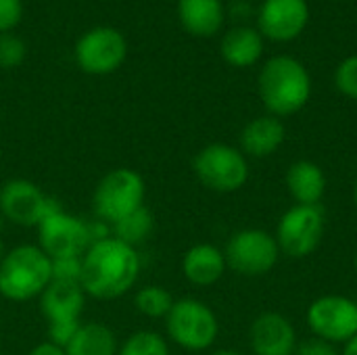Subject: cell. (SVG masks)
<instances>
[{
  "label": "cell",
  "mask_w": 357,
  "mask_h": 355,
  "mask_svg": "<svg viewBox=\"0 0 357 355\" xmlns=\"http://www.w3.org/2000/svg\"><path fill=\"white\" fill-rule=\"evenodd\" d=\"M140 270L142 262L136 247L109 234L94 241L82 255V289L86 297L113 301L134 289Z\"/></svg>",
  "instance_id": "6da1fadb"
},
{
  "label": "cell",
  "mask_w": 357,
  "mask_h": 355,
  "mask_svg": "<svg viewBox=\"0 0 357 355\" xmlns=\"http://www.w3.org/2000/svg\"><path fill=\"white\" fill-rule=\"evenodd\" d=\"M266 38L259 33L257 27L249 25H236L228 29L220 42V54L222 59L236 69L253 67L261 56L266 48Z\"/></svg>",
  "instance_id": "ac0fdd59"
},
{
  "label": "cell",
  "mask_w": 357,
  "mask_h": 355,
  "mask_svg": "<svg viewBox=\"0 0 357 355\" xmlns=\"http://www.w3.org/2000/svg\"><path fill=\"white\" fill-rule=\"evenodd\" d=\"M38 247L50 259L82 257L94 243L92 224L84 218L56 207L38 224Z\"/></svg>",
  "instance_id": "9c48e42d"
},
{
  "label": "cell",
  "mask_w": 357,
  "mask_h": 355,
  "mask_svg": "<svg viewBox=\"0 0 357 355\" xmlns=\"http://www.w3.org/2000/svg\"><path fill=\"white\" fill-rule=\"evenodd\" d=\"M52 282V259L31 243L6 249L0 262V299L25 303L38 299Z\"/></svg>",
  "instance_id": "3957f363"
},
{
  "label": "cell",
  "mask_w": 357,
  "mask_h": 355,
  "mask_svg": "<svg viewBox=\"0 0 357 355\" xmlns=\"http://www.w3.org/2000/svg\"><path fill=\"white\" fill-rule=\"evenodd\" d=\"M224 255L232 272L257 278L274 270L280 257V249L274 234L259 228H245L228 239Z\"/></svg>",
  "instance_id": "30bf717a"
},
{
  "label": "cell",
  "mask_w": 357,
  "mask_h": 355,
  "mask_svg": "<svg viewBox=\"0 0 357 355\" xmlns=\"http://www.w3.org/2000/svg\"><path fill=\"white\" fill-rule=\"evenodd\" d=\"M0 157H2V142H0Z\"/></svg>",
  "instance_id": "8d00e7d4"
},
{
  "label": "cell",
  "mask_w": 357,
  "mask_h": 355,
  "mask_svg": "<svg viewBox=\"0 0 357 355\" xmlns=\"http://www.w3.org/2000/svg\"><path fill=\"white\" fill-rule=\"evenodd\" d=\"M295 355H341V352L337 349V345H333L328 341H322L318 337H310L297 345Z\"/></svg>",
  "instance_id": "f1b7e54d"
},
{
  "label": "cell",
  "mask_w": 357,
  "mask_h": 355,
  "mask_svg": "<svg viewBox=\"0 0 357 355\" xmlns=\"http://www.w3.org/2000/svg\"><path fill=\"white\" fill-rule=\"evenodd\" d=\"M128 54L126 38L113 27H92L75 42V63L84 73L109 75L117 71Z\"/></svg>",
  "instance_id": "4fadbf2b"
},
{
  "label": "cell",
  "mask_w": 357,
  "mask_h": 355,
  "mask_svg": "<svg viewBox=\"0 0 357 355\" xmlns=\"http://www.w3.org/2000/svg\"><path fill=\"white\" fill-rule=\"evenodd\" d=\"M341 355H357V335L349 341V343L343 345V354Z\"/></svg>",
  "instance_id": "1f68e13d"
},
{
  "label": "cell",
  "mask_w": 357,
  "mask_h": 355,
  "mask_svg": "<svg viewBox=\"0 0 357 355\" xmlns=\"http://www.w3.org/2000/svg\"><path fill=\"white\" fill-rule=\"evenodd\" d=\"M56 207L61 205L27 178H10L0 186V216L15 226L38 228Z\"/></svg>",
  "instance_id": "7c38bea8"
},
{
  "label": "cell",
  "mask_w": 357,
  "mask_h": 355,
  "mask_svg": "<svg viewBox=\"0 0 357 355\" xmlns=\"http://www.w3.org/2000/svg\"><path fill=\"white\" fill-rule=\"evenodd\" d=\"M192 172L197 180L220 195H230L241 190L249 182V159L245 153L232 144L213 142L203 146L192 161Z\"/></svg>",
  "instance_id": "8992f818"
},
{
  "label": "cell",
  "mask_w": 357,
  "mask_h": 355,
  "mask_svg": "<svg viewBox=\"0 0 357 355\" xmlns=\"http://www.w3.org/2000/svg\"><path fill=\"white\" fill-rule=\"evenodd\" d=\"M299 341L293 322L278 312L259 314L249 328L253 355H295Z\"/></svg>",
  "instance_id": "9a60e30c"
},
{
  "label": "cell",
  "mask_w": 357,
  "mask_h": 355,
  "mask_svg": "<svg viewBox=\"0 0 357 355\" xmlns=\"http://www.w3.org/2000/svg\"><path fill=\"white\" fill-rule=\"evenodd\" d=\"M314 337L333 345H345L357 335V301L345 295H322L305 314Z\"/></svg>",
  "instance_id": "8fae6325"
},
{
  "label": "cell",
  "mask_w": 357,
  "mask_h": 355,
  "mask_svg": "<svg viewBox=\"0 0 357 355\" xmlns=\"http://www.w3.org/2000/svg\"><path fill=\"white\" fill-rule=\"evenodd\" d=\"M153 230H155V216L146 205L138 207L136 211H132L130 216L121 218L111 226V234L132 247H138L144 241H149Z\"/></svg>",
  "instance_id": "7402d4cb"
},
{
  "label": "cell",
  "mask_w": 357,
  "mask_h": 355,
  "mask_svg": "<svg viewBox=\"0 0 357 355\" xmlns=\"http://www.w3.org/2000/svg\"><path fill=\"white\" fill-rule=\"evenodd\" d=\"M25 42L15 36L13 31L0 33V67L4 69H13L19 67L25 61Z\"/></svg>",
  "instance_id": "484cf974"
},
{
  "label": "cell",
  "mask_w": 357,
  "mask_h": 355,
  "mask_svg": "<svg viewBox=\"0 0 357 355\" xmlns=\"http://www.w3.org/2000/svg\"><path fill=\"white\" fill-rule=\"evenodd\" d=\"M251 4L249 2H243V0H236V2H232L230 4V13H232V17H236V19H241V17H249L251 15Z\"/></svg>",
  "instance_id": "4dcf8cb0"
},
{
  "label": "cell",
  "mask_w": 357,
  "mask_h": 355,
  "mask_svg": "<svg viewBox=\"0 0 357 355\" xmlns=\"http://www.w3.org/2000/svg\"><path fill=\"white\" fill-rule=\"evenodd\" d=\"M67 355H117L119 341L113 328L102 322H82L71 341L65 345Z\"/></svg>",
  "instance_id": "44dd1931"
},
{
  "label": "cell",
  "mask_w": 357,
  "mask_h": 355,
  "mask_svg": "<svg viewBox=\"0 0 357 355\" xmlns=\"http://www.w3.org/2000/svg\"><path fill=\"white\" fill-rule=\"evenodd\" d=\"M211 355H243L241 352H236V349H218V352H213Z\"/></svg>",
  "instance_id": "d6a6232c"
},
{
  "label": "cell",
  "mask_w": 357,
  "mask_h": 355,
  "mask_svg": "<svg viewBox=\"0 0 357 355\" xmlns=\"http://www.w3.org/2000/svg\"><path fill=\"white\" fill-rule=\"evenodd\" d=\"M0 349H2V337H0Z\"/></svg>",
  "instance_id": "74e56055"
},
{
  "label": "cell",
  "mask_w": 357,
  "mask_h": 355,
  "mask_svg": "<svg viewBox=\"0 0 357 355\" xmlns=\"http://www.w3.org/2000/svg\"><path fill=\"white\" fill-rule=\"evenodd\" d=\"M27 355H67V352H65V347H61V345H56V343L46 339V341L33 345Z\"/></svg>",
  "instance_id": "f546056e"
},
{
  "label": "cell",
  "mask_w": 357,
  "mask_h": 355,
  "mask_svg": "<svg viewBox=\"0 0 357 355\" xmlns=\"http://www.w3.org/2000/svg\"><path fill=\"white\" fill-rule=\"evenodd\" d=\"M310 23L307 0H264L257 10L259 33L272 42L297 40Z\"/></svg>",
  "instance_id": "5bb4252c"
},
{
  "label": "cell",
  "mask_w": 357,
  "mask_h": 355,
  "mask_svg": "<svg viewBox=\"0 0 357 355\" xmlns=\"http://www.w3.org/2000/svg\"><path fill=\"white\" fill-rule=\"evenodd\" d=\"M287 138V128L280 117L274 115H261L251 119L243 132H241V151L245 157H255V159H266L274 155Z\"/></svg>",
  "instance_id": "e0dca14e"
},
{
  "label": "cell",
  "mask_w": 357,
  "mask_h": 355,
  "mask_svg": "<svg viewBox=\"0 0 357 355\" xmlns=\"http://www.w3.org/2000/svg\"><path fill=\"white\" fill-rule=\"evenodd\" d=\"M354 205H356V209H357V180H356V186H354Z\"/></svg>",
  "instance_id": "e575fe53"
},
{
  "label": "cell",
  "mask_w": 357,
  "mask_h": 355,
  "mask_svg": "<svg viewBox=\"0 0 357 355\" xmlns=\"http://www.w3.org/2000/svg\"><path fill=\"white\" fill-rule=\"evenodd\" d=\"M174 295L159 287V285H149V287H142L136 291L134 295V305L136 310L151 318V320H165V316L169 314L172 305H174Z\"/></svg>",
  "instance_id": "603a6c76"
},
{
  "label": "cell",
  "mask_w": 357,
  "mask_h": 355,
  "mask_svg": "<svg viewBox=\"0 0 357 355\" xmlns=\"http://www.w3.org/2000/svg\"><path fill=\"white\" fill-rule=\"evenodd\" d=\"M165 333L172 343L186 352H207L218 341L220 320L201 299L182 297L165 316Z\"/></svg>",
  "instance_id": "5b68a950"
},
{
  "label": "cell",
  "mask_w": 357,
  "mask_h": 355,
  "mask_svg": "<svg viewBox=\"0 0 357 355\" xmlns=\"http://www.w3.org/2000/svg\"><path fill=\"white\" fill-rule=\"evenodd\" d=\"M23 17V0H0V33L13 31Z\"/></svg>",
  "instance_id": "83f0119b"
},
{
  "label": "cell",
  "mask_w": 357,
  "mask_h": 355,
  "mask_svg": "<svg viewBox=\"0 0 357 355\" xmlns=\"http://www.w3.org/2000/svg\"><path fill=\"white\" fill-rule=\"evenodd\" d=\"M354 266H356V272H357V253H356V259H354Z\"/></svg>",
  "instance_id": "d590c367"
},
{
  "label": "cell",
  "mask_w": 357,
  "mask_h": 355,
  "mask_svg": "<svg viewBox=\"0 0 357 355\" xmlns=\"http://www.w3.org/2000/svg\"><path fill=\"white\" fill-rule=\"evenodd\" d=\"M257 94L270 115H295L312 98V75L307 67L291 54L270 56L259 69Z\"/></svg>",
  "instance_id": "7a4b0ae2"
},
{
  "label": "cell",
  "mask_w": 357,
  "mask_h": 355,
  "mask_svg": "<svg viewBox=\"0 0 357 355\" xmlns=\"http://www.w3.org/2000/svg\"><path fill=\"white\" fill-rule=\"evenodd\" d=\"M86 293L82 285L56 282L52 280L46 291L38 297L40 314L46 322L48 341L65 347L82 324V314L86 310Z\"/></svg>",
  "instance_id": "52a82bcc"
},
{
  "label": "cell",
  "mask_w": 357,
  "mask_h": 355,
  "mask_svg": "<svg viewBox=\"0 0 357 355\" xmlns=\"http://www.w3.org/2000/svg\"><path fill=\"white\" fill-rule=\"evenodd\" d=\"M117 355H172L169 343L155 331H136L121 345Z\"/></svg>",
  "instance_id": "cb8c5ba5"
},
{
  "label": "cell",
  "mask_w": 357,
  "mask_h": 355,
  "mask_svg": "<svg viewBox=\"0 0 357 355\" xmlns=\"http://www.w3.org/2000/svg\"><path fill=\"white\" fill-rule=\"evenodd\" d=\"M228 264L224 249L211 243L192 245L182 257V274L195 287H213L226 274Z\"/></svg>",
  "instance_id": "2e32d148"
},
{
  "label": "cell",
  "mask_w": 357,
  "mask_h": 355,
  "mask_svg": "<svg viewBox=\"0 0 357 355\" xmlns=\"http://www.w3.org/2000/svg\"><path fill=\"white\" fill-rule=\"evenodd\" d=\"M144 199H146L144 178L136 169L115 167L96 182L92 192V211L98 222L111 228L115 222L142 207Z\"/></svg>",
  "instance_id": "277c9868"
},
{
  "label": "cell",
  "mask_w": 357,
  "mask_h": 355,
  "mask_svg": "<svg viewBox=\"0 0 357 355\" xmlns=\"http://www.w3.org/2000/svg\"><path fill=\"white\" fill-rule=\"evenodd\" d=\"M52 280L82 285V257L52 259Z\"/></svg>",
  "instance_id": "4316f807"
},
{
  "label": "cell",
  "mask_w": 357,
  "mask_h": 355,
  "mask_svg": "<svg viewBox=\"0 0 357 355\" xmlns=\"http://www.w3.org/2000/svg\"><path fill=\"white\" fill-rule=\"evenodd\" d=\"M6 255V247H4V241L0 239V262H2V257Z\"/></svg>",
  "instance_id": "836d02e7"
},
{
  "label": "cell",
  "mask_w": 357,
  "mask_h": 355,
  "mask_svg": "<svg viewBox=\"0 0 357 355\" xmlns=\"http://www.w3.org/2000/svg\"><path fill=\"white\" fill-rule=\"evenodd\" d=\"M326 230V213L322 205H293L289 207L276 226V245L280 253L293 259L312 255Z\"/></svg>",
  "instance_id": "ba28073f"
},
{
  "label": "cell",
  "mask_w": 357,
  "mask_h": 355,
  "mask_svg": "<svg viewBox=\"0 0 357 355\" xmlns=\"http://www.w3.org/2000/svg\"><path fill=\"white\" fill-rule=\"evenodd\" d=\"M178 19L188 33L209 38L222 29L226 8L222 0H178Z\"/></svg>",
  "instance_id": "ffe728a7"
},
{
  "label": "cell",
  "mask_w": 357,
  "mask_h": 355,
  "mask_svg": "<svg viewBox=\"0 0 357 355\" xmlns=\"http://www.w3.org/2000/svg\"><path fill=\"white\" fill-rule=\"evenodd\" d=\"M284 184L295 205H320L326 195L324 169L307 159L295 161L284 176Z\"/></svg>",
  "instance_id": "d6986e66"
},
{
  "label": "cell",
  "mask_w": 357,
  "mask_h": 355,
  "mask_svg": "<svg viewBox=\"0 0 357 355\" xmlns=\"http://www.w3.org/2000/svg\"><path fill=\"white\" fill-rule=\"evenodd\" d=\"M335 88L351 98L357 100V54H349L347 59H343L337 69H335Z\"/></svg>",
  "instance_id": "d4e9b609"
}]
</instances>
